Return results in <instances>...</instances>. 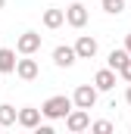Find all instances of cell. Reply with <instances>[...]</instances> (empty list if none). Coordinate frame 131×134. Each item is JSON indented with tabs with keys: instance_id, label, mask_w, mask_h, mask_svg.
Segmentation results:
<instances>
[{
	"instance_id": "10",
	"label": "cell",
	"mask_w": 131,
	"mask_h": 134,
	"mask_svg": "<svg viewBox=\"0 0 131 134\" xmlns=\"http://www.w3.org/2000/svg\"><path fill=\"white\" fill-rule=\"evenodd\" d=\"M94 84H97V91H112L116 87V69H100L97 75H94Z\"/></svg>"
},
{
	"instance_id": "2",
	"label": "cell",
	"mask_w": 131,
	"mask_h": 134,
	"mask_svg": "<svg viewBox=\"0 0 131 134\" xmlns=\"http://www.w3.org/2000/svg\"><path fill=\"white\" fill-rule=\"evenodd\" d=\"M97 84H78L75 87V94H72V100H75V106H81V109H94L97 106Z\"/></svg>"
},
{
	"instance_id": "20",
	"label": "cell",
	"mask_w": 131,
	"mask_h": 134,
	"mask_svg": "<svg viewBox=\"0 0 131 134\" xmlns=\"http://www.w3.org/2000/svg\"><path fill=\"white\" fill-rule=\"evenodd\" d=\"M125 103L131 106V84H128V91H125Z\"/></svg>"
},
{
	"instance_id": "21",
	"label": "cell",
	"mask_w": 131,
	"mask_h": 134,
	"mask_svg": "<svg viewBox=\"0 0 131 134\" xmlns=\"http://www.w3.org/2000/svg\"><path fill=\"white\" fill-rule=\"evenodd\" d=\"M3 6H6V0H0V9H3Z\"/></svg>"
},
{
	"instance_id": "22",
	"label": "cell",
	"mask_w": 131,
	"mask_h": 134,
	"mask_svg": "<svg viewBox=\"0 0 131 134\" xmlns=\"http://www.w3.org/2000/svg\"><path fill=\"white\" fill-rule=\"evenodd\" d=\"M0 128H3V125H0Z\"/></svg>"
},
{
	"instance_id": "12",
	"label": "cell",
	"mask_w": 131,
	"mask_h": 134,
	"mask_svg": "<svg viewBox=\"0 0 131 134\" xmlns=\"http://www.w3.org/2000/svg\"><path fill=\"white\" fill-rule=\"evenodd\" d=\"M66 22V9H44V28H59Z\"/></svg>"
},
{
	"instance_id": "11",
	"label": "cell",
	"mask_w": 131,
	"mask_h": 134,
	"mask_svg": "<svg viewBox=\"0 0 131 134\" xmlns=\"http://www.w3.org/2000/svg\"><path fill=\"white\" fill-rule=\"evenodd\" d=\"M16 53H19V50H6V47H0V75H6V72H16V66H19Z\"/></svg>"
},
{
	"instance_id": "7",
	"label": "cell",
	"mask_w": 131,
	"mask_h": 134,
	"mask_svg": "<svg viewBox=\"0 0 131 134\" xmlns=\"http://www.w3.org/2000/svg\"><path fill=\"white\" fill-rule=\"evenodd\" d=\"M75 59H78V53H75V47H69V44H59V47L53 50V63H56L59 69L75 66Z\"/></svg>"
},
{
	"instance_id": "14",
	"label": "cell",
	"mask_w": 131,
	"mask_h": 134,
	"mask_svg": "<svg viewBox=\"0 0 131 134\" xmlns=\"http://www.w3.org/2000/svg\"><path fill=\"white\" fill-rule=\"evenodd\" d=\"M128 56H131V53L125 50V47H122V50H109V56H106V66L119 72V69L125 66V59H128Z\"/></svg>"
},
{
	"instance_id": "18",
	"label": "cell",
	"mask_w": 131,
	"mask_h": 134,
	"mask_svg": "<svg viewBox=\"0 0 131 134\" xmlns=\"http://www.w3.org/2000/svg\"><path fill=\"white\" fill-rule=\"evenodd\" d=\"M34 131H37V134H53V128H50V125H37Z\"/></svg>"
},
{
	"instance_id": "6",
	"label": "cell",
	"mask_w": 131,
	"mask_h": 134,
	"mask_svg": "<svg viewBox=\"0 0 131 134\" xmlns=\"http://www.w3.org/2000/svg\"><path fill=\"white\" fill-rule=\"evenodd\" d=\"M75 53H78V59H94V56H97V37L81 34V37L75 41Z\"/></svg>"
},
{
	"instance_id": "9",
	"label": "cell",
	"mask_w": 131,
	"mask_h": 134,
	"mask_svg": "<svg viewBox=\"0 0 131 134\" xmlns=\"http://www.w3.org/2000/svg\"><path fill=\"white\" fill-rule=\"evenodd\" d=\"M16 75H19L22 81H34V78L41 75V69H37V63H34L31 56H22L19 66H16Z\"/></svg>"
},
{
	"instance_id": "16",
	"label": "cell",
	"mask_w": 131,
	"mask_h": 134,
	"mask_svg": "<svg viewBox=\"0 0 131 134\" xmlns=\"http://www.w3.org/2000/svg\"><path fill=\"white\" fill-rule=\"evenodd\" d=\"M91 131H94V134H109V131H112V122L100 119V122H94V125H91Z\"/></svg>"
},
{
	"instance_id": "5",
	"label": "cell",
	"mask_w": 131,
	"mask_h": 134,
	"mask_svg": "<svg viewBox=\"0 0 131 134\" xmlns=\"http://www.w3.org/2000/svg\"><path fill=\"white\" fill-rule=\"evenodd\" d=\"M66 22H69L72 28H84V25H88V6H84V3H72V6L66 9Z\"/></svg>"
},
{
	"instance_id": "19",
	"label": "cell",
	"mask_w": 131,
	"mask_h": 134,
	"mask_svg": "<svg viewBox=\"0 0 131 134\" xmlns=\"http://www.w3.org/2000/svg\"><path fill=\"white\" fill-rule=\"evenodd\" d=\"M125 50H128V53H131V31L125 34Z\"/></svg>"
},
{
	"instance_id": "1",
	"label": "cell",
	"mask_w": 131,
	"mask_h": 134,
	"mask_svg": "<svg viewBox=\"0 0 131 134\" xmlns=\"http://www.w3.org/2000/svg\"><path fill=\"white\" fill-rule=\"evenodd\" d=\"M72 109H75V100H72V97H66V94H56V97L44 100V106H41L44 119H50V122H59V119H66Z\"/></svg>"
},
{
	"instance_id": "8",
	"label": "cell",
	"mask_w": 131,
	"mask_h": 134,
	"mask_svg": "<svg viewBox=\"0 0 131 134\" xmlns=\"http://www.w3.org/2000/svg\"><path fill=\"white\" fill-rule=\"evenodd\" d=\"M41 115H44L41 109H34V106H22V109H19V125L28 128V131H34V128L41 125Z\"/></svg>"
},
{
	"instance_id": "4",
	"label": "cell",
	"mask_w": 131,
	"mask_h": 134,
	"mask_svg": "<svg viewBox=\"0 0 131 134\" xmlns=\"http://www.w3.org/2000/svg\"><path fill=\"white\" fill-rule=\"evenodd\" d=\"M16 50H19L22 56H34V53L41 50V34L37 31H22L19 41H16Z\"/></svg>"
},
{
	"instance_id": "3",
	"label": "cell",
	"mask_w": 131,
	"mask_h": 134,
	"mask_svg": "<svg viewBox=\"0 0 131 134\" xmlns=\"http://www.w3.org/2000/svg\"><path fill=\"white\" fill-rule=\"evenodd\" d=\"M66 128L72 134H78V131H88L91 128V115H88V109H81V106H75L69 115H66Z\"/></svg>"
},
{
	"instance_id": "17",
	"label": "cell",
	"mask_w": 131,
	"mask_h": 134,
	"mask_svg": "<svg viewBox=\"0 0 131 134\" xmlns=\"http://www.w3.org/2000/svg\"><path fill=\"white\" fill-rule=\"evenodd\" d=\"M119 75H122V78H125V81H128V84H131V56H128V59H125V66L119 69Z\"/></svg>"
},
{
	"instance_id": "15",
	"label": "cell",
	"mask_w": 131,
	"mask_h": 134,
	"mask_svg": "<svg viewBox=\"0 0 131 134\" xmlns=\"http://www.w3.org/2000/svg\"><path fill=\"white\" fill-rule=\"evenodd\" d=\"M103 13H109V16L125 13V0H103Z\"/></svg>"
},
{
	"instance_id": "13",
	"label": "cell",
	"mask_w": 131,
	"mask_h": 134,
	"mask_svg": "<svg viewBox=\"0 0 131 134\" xmlns=\"http://www.w3.org/2000/svg\"><path fill=\"white\" fill-rule=\"evenodd\" d=\"M0 125H3V128L19 125V109H16V106H9V103H3V106H0Z\"/></svg>"
}]
</instances>
